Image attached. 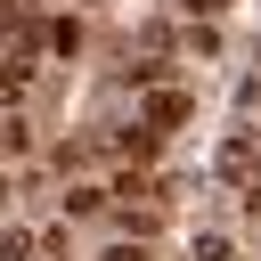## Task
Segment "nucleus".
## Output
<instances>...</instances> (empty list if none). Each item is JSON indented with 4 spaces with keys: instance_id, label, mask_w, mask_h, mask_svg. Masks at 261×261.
Listing matches in <instances>:
<instances>
[{
    "instance_id": "obj_11",
    "label": "nucleus",
    "mask_w": 261,
    "mask_h": 261,
    "mask_svg": "<svg viewBox=\"0 0 261 261\" xmlns=\"http://www.w3.org/2000/svg\"><path fill=\"white\" fill-rule=\"evenodd\" d=\"M245 106H261V82H253V90H245Z\"/></svg>"
},
{
    "instance_id": "obj_12",
    "label": "nucleus",
    "mask_w": 261,
    "mask_h": 261,
    "mask_svg": "<svg viewBox=\"0 0 261 261\" xmlns=\"http://www.w3.org/2000/svg\"><path fill=\"white\" fill-rule=\"evenodd\" d=\"M0 212H8V171H0Z\"/></svg>"
},
{
    "instance_id": "obj_2",
    "label": "nucleus",
    "mask_w": 261,
    "mask_h": 261,
    "mask_svg": "<svg viewBox=\"0 0 261 261\" xmlns=\"http://www.w3.org/2000/svg\"><path fill=\"white\" fill-rule=\"evenodd\" d=\"M220 171H228V179H261V147H253V139H228V147H220Z\"/></svg>"
},
{
    "instance_id": "obj_1",
    "label": "nucleus",
    "mask_w": 261,
    "mask_h": 261,
    "mask_svg": "<svg viewBox=\"0 0 261 261\" xmlns=\"http://www.w3.org/2000/svg\"><path fill=\"white\" fill-rule=\"evenodd\" d=\"M179 114H188V98H179V90H147V106H139V130H171Z\"/></svg>"
},
{
    "instance_id": "obj_3",
    "label": "nucleus",
    "mask_w": 261,
    "mask_h": 261,
    "mask_svg": "<svg viewBox=\"0 0 261 261\" xmlns=\"http://www.w3.org/2000/svg\"><path fill=\"white\" fill-rule=\"evenodd\" d=\"M41 49H49V57H73V49H82V24H73V16L41 24Z\"/></svg>"
},
{
    "instance_id": "obj_6",
    "label": "nucleus",
    "mask_w": 261,
    "mask_h": 261,
    "mask_svg": "<svg viewBox=\"0 0 261 261\" xmlns=\"http://www.w3.org/2000/svg\"><path fill=\"white\" fill-rule=\"evenodd\" d=\"M196 261H237V245H228L220 228H204V237H196Z\"/></svg>"
},
{
    "instance_id": "obj_8",
    "label": "nucleus",
    "mask_w": 261,
    "mask_h": 261,
    "mask_svg": "<svg viewBox=\"0 0 261 261\" xmlns=\"http://www.w3.org/2000/svg\"><path fill=\"white\" fill-rule=\"evenodd\" d=\"M98 261H147V237H122V245H106Z\"/></svg>"
},
{
    "instance_id": "obj_9",
    "label": "nucleus",
    "mask_w": 261,
    "mask_h": 261,
    "mask_svg": "<svg viewBox=\"0 0 261 261\" xmlns=\"http://www.w3.org/2000/svg\"><path fill=\"white\" fill-rule=\"evenodd\" d=\"M8 155H24V122H0V163Z\"/></svg>"
},
{
    "instance_id": "obj_4",
    "label": "nucleus",
    "mask_w": 261,
    "mask_h": 261,
    "mask_svg": "<svg viewBox=\"0 0 261 261\" xmlns=\"http://www.w3.org/2000/svg\"><path fill=\"white\" fill-rule=\"evenodd\" d=\"M24 90H33V65L8 57V65H0V106H24Z\"/></svg>"
},
{
    "instance_id": "obj_5",
    "label": "nucleus",
    "mask_w": 261,
    "mask_h": 261,
    "mask_svg": "<svg viewBox=\"0 0 261 261\" xmlns=\"http://www.w3.org/2000/svg\"><path fill=\"white\" fill-rule=\"evenodd\" d=\"M98 212H106V188H73L65 196V220H98Z\"/></svg>"
},
{
    "instance_id": "obj_7",
    "label": "nucleus",
    "mask_w": 261,
    "mask_h": 261,
    "mask_svg": "<svg viewBox=\"0 0 261 261\" xmlns=\"http://www.w3.org/2000/svg\"><path fill=\"white\" fill-rule=\"evenodd\" d=\"M0 261H33V237H24V228H8V237H0Z\"/></svg>"
},
{
    "instance_id": "obj_10",
    "label": "nucleus",
    "mask_w": 261,
    "mask_h": 261,
    "mask_svg": "<svg viewBox=\"0 0 261 261\" xmlns=\"http://www.w3.org/2000/svg\"><path fill=\"white\" fill-rule=\"evenodd\" d=\"M220 8H228V0H188V16H220Z\"/></svg>"
}]
</instances>
